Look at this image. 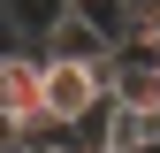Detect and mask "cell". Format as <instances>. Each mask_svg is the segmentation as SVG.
Returning <instances> with one entry per match:
<instances>
[{
  "mask_svg": "<svg viewBox=\"0 0 160 153\" xmlns=\"http://www.w3.org/2000/svg\"><path fill=\"white\" fill-rule=\"evenodd\" d=\"M15 145H23V138H15V130H8V123H0V153H15Z\"/></svg>",
  "mask_w": 160,
  "mask_h": 153,
  "instance_id": "ba28073f",
  "label": "cell"
},
{
  "mask_svg": "<svg viewBox=\"0 0 160 153\" xmlns=\"http://www.w3.org/2000/svg\"><path fill=\"white\" fill-rule=\"evenodd\" d=\"M0 123H8L15 138L46 130V61H38L31 46H8V54H0Z\"/></svg>",
  "mask_w": 160,
  "mask_h": 153,
  "instance_id": "7a4b0ae2",
  "label": "cell"
},
{
  "mask_svg": "<svg viewBox=\"0 0 160 153\" xmlns=\"http://www.w3.org/2000/svg\"><path fill=\"white\" fill-rule=\"evenodd\" d=\"M69 15H76V23H92L99 38H107V54L137 31V0H69Z\"/></svg>",
  "mask_w": 160,
  "mask_h": 153,
  "instance_id": "3957f363",
  "label": "cell"
},
{
  "mask_svg": "<svg viewBox=\"0 0 160 153\" xmlns=\"http://www.w3.org/2000/svg\"><path fill=\"white\" fill-rule=\"evenodd\" d=\"M38 54H46V61H99L107 38H99L92 23H76V15H61V23L46 31V46H38Z\"/></svg>",
  "mask_w": 160,
  "mask_h": 153,
  "instance_id": "277c9868",
  "label": "cell"
},
{
  "mask_svg": "<svg viewBox=\"0 0 160 153\" xmlns=\"http://www.w3.org/2000/svg\"><path fill=\"white\" fill-rule=\"evenodd\" d=\"M23 153H92V145H69V138H46V130H31Z\"/></svg>",
  "mask_w": 160,
  "mask_h": 153,
  "instance_id": "52a82bcc",
  "label": "cell"
},
{
  "mask_svg": "<svg viewBox=\"0 0 160 153\" xmlns=\"http://www.w3.org/2000/svg\"><path fill=\"white\" fill-rule=\"evenodd\" d=\"M8 15H15V31H23V38H46V31L69 15V0H8Z\"/></svg>",
  "mask_w": 160,
  "mask_h": 153,
  "instance_id": "8992f818",
  "label": "cell"
},
{
  "mask_svg": "<svg viewBox=\"0 0 160 153\" xmlns=\"http://www.w3.org/2000/svg\"><path fill=\"white\" fill-rule=\"evenodd\" d=\"M160 138V115H130V107H107V145L99 153H145Z\"/></svg>",
  "mask_w": 160,
  "mask_h": 153,
  "instance_id": "5b68a950",
  "label": "cell"
},
{
  "mask_svg": "<svg viewBox=\"0 0 160 153\" xmlns=\"http://www.w3.org/2000/svg\"><path fill=\"white\" fill-rule=\"evenodd\" d=\"M46 61V54H38ZM107 54L99 61H46V130H84L107 123Z\"/></svg>",
  "mask_w": 160,
  "mask_h": 153,
  "instance_id": "6da1fadb",
  "label": "cell"
}]
</instances>
